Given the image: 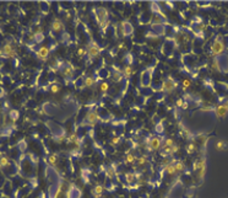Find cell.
I'll list each match as a JSON object with an SVG mask.
<instances>
[{"label":"cell","instance_id":"6da1fadb","mask_svg":"<svg viewBox=\"0 0 228 198\" xmlns=\"http://www.w3.org/2000/svg\"><path fill=\"white\" fill-rule=\"evenodd\" d=\"M95 16H96V20L98 22V25H100L101 30L102 31H105L107 27L109 26V14H108V10L104 9V7L100 6V7H96L95 9Z\"/></svg>","mask_w":228,"mask_h":198},{"label":"cell","instance_id":"7a4b0ae2","mask_svg":"<svg viewBox=\"0 0 228 198\" xmlns=\"http://www.w3.org/2000/svg\"><path fill=\"white\" fill-rule=\"evenodd\" d=\"M193 169L197 175V180L202 181L204 176H205V172H206V160H205V158L195 160Z\"/></svg>","mask_w":228,"mask_h":198},{"label":"cell","instance_id":"3957f363","mask_svg":"<svg viewBox=\"0 0 228 198\" xmlns=\"http://www.w3.org/2000/svg\"><path fill=\"white\" fill-rule=\"evenodd\" d=\"M224 49H226V46H224V42L222 40V37H217V38L215 40V42L212 43L210 52H211V56L216 57V56L222 54V53L224 52Z\"/></svg>","mask_w":228,"mask_h":198},{"label":"cell","instance_id":"277c9868","mask_svg":"<svg viewBox=\"0 0 228 198\" xmlns=\"http://www.w3.org/2000/svg\"><path fill=\"white\" fill-rule=\"evenodd\" d=\"M146 149L147 151H155L162 148V138L161 137H151L146 142Z\"/></svg>","mask_w":228,"mask_h":198},{"label":"cell","instance_id":"5b68a950","mask_svg":"<svg viewBox=\"0 0 228 198\" xmlns=\"http://www.w3.org/2000/svg\"><path fill=\"white\" fill-rule=\"evenodd\" d=\"M86 49H87V56L90 59H96L101 56V52H102V48L98 46L96 42H90L87 46H86Z\"/></svg>","mask_w":228,"mask_h":198},{"label":"cell","instance_id":"8992f818","mask_svg":"<svg viewBox=\"0 0 228 198\" xmlns=\"http://www.w3.org/2000/svg\"><path fill=\"white\" fill-rule=\"evenodd\" d=\"M16 54H17V52L11 42H6L3 47L0 48V56H3V57L14 58V57H16Z\"/></svg>","mask_w":228,"mask_h":198},{"label":"cell","instance_id":"52a82bcc","mask_svg":"<svg viewBox=\"0 0 228 198\" xmlns=\"http://www.w3.org/2000/svg\"><path fill=\"white\" fill-rule=\"evenodd\" d=\"M98 121H100V115L97 113V111H95V110H90V111L86 113V116H85V119H83L82 126H95Z\"/></svg>","mask_w":228,"mask_h":198},{"label":"cell","instance_id":"ba28073f","mask_svg":"<svg viewBox=\"0 0 228 198\" xmlns=\"http://www.w3.org/2000/svg\"><path fill=\"white\" fill-rule=\"evenodd\" d=\"M176 87H177V81L174 79H172L171 77H168L162 81L161 91H163V92H172Z\"/></svg>","mask_w":228,"mask_h":198},{"label":"cell","instance_id":"9c48e42d","mask_svg":"<svg viewBox=\"0 0 228 198\" xmlns=\"http://www.w3.org/2000/svg\"><path fill=\"white\" fill-rule=\"evenodd\" d=\"M119 28H120V32L123 37H128L134 32V27L129 21H121L119 25Z\"/></svg>","mask_w":228,"mask_h":198},{"label":"cell","instance_id":"30bf717a","mask_svg":"<svg viewBox=\"0 0 228 198\" xmlns=\"http://www.w3.org/2000/svg\"><path fill=\"white\" fill-rule=\"evenodd\" d=\"M60 72H62V75L65 78V79H71L74 77V66L70 64V63H64L63 66L60 68Z\"/></svg>","mask_w":228,"mask_h":198},{"label":"cell","instance_id":"8fae6325","mask_svg":"<svg viewBox=\"0 0 228 198\" xmlns=\"http://www.w3.org/2000/svg\"><path fill=\"white\" fill-rule=\"evenodd\" d=\"M152 70H153V68H147L145 72H142V74H141V85L143 87L150 86L151 77H152Z\"/></svg>","mask_w":228,"mask_h":198},{"label":"cell","instance_id":"7c38bea8","mask_svg":"<svg viewBox=\"0 0 228 198\" xmlns=\"http://www.w3.org/2000/svg\"><path fill=\"white\" fill-rule=\"evenodd\" d=\"M50 27H52V31L55 32V33H62L65 30L64 22H63V20H60V19H54V20H53Z\"/></svg>","mask_w":228,"mask_h":198},{"label":"cell","instance_id":"4fadbf2b","mask_svg":"<svg viewBox=\"0 0 228 198\" xmlns=\"http://www.w3.org/2000/svg\"><path fill=\"white\" fill-rule=\"evenodd\" d=\"M49 54H50V48L45 47V46H43V47H41L37 51V58L41 59V60H47Z\"/></svg>","mask_w":228,"mask_h":198},{"label":"cell","instance_id":"5bb4252c","mask_svg":"<svg viewBox=\"0 0 228 198\" xmlns=\"http://www.w3.org/2000/svg\"><path fill=\"white\" fill-rule=\"evenodd\" d=\"M174 163H176V160H173V161H171V163H167L163 166V171L166 173H168L169 176H176V175L178 173L176 167H174Z\"/></svg>","mask_w":228,"mask_h":198},{"label":"cell","instance_id":"9a60e30c","mask_svg":"<svg viewBox=\"0 0 228 198\" xmlns=\"http://www.w3.org/2000/svg\"><path fill=\"white\" fill-rule=\"evenodd\" d=\"M214 112L216 113V116L218 118H224L227 116V113H228V108L226 107L224 105H218V106H216V107H215Z\"/></svg>","mask_w":228,"mask_h":198},{"label":"cell","instance_id":"2e32d148","mask_svg":"<svg viewBox=\"0 0 228 198\" xmlns=\"http://www.w3.org/2000/svg\"><path fill=\"white\" fill-rule=\"evenodd\" d=\"M121 73H123V78L124 79H130L133 77V74H134V68L131 64H125L123 66V69H121Z\"/></svg>","mask_w":228,"mask_h":198},{"label":"cell","instance_id":"e0dca14e","mask_svg":"<svg viewBox=\"0 0 228 198\" xmlns=\"http://www.w3.org/2000/svg\"><path fill=\"white\" fill-rule=\"evenodd\" d=\"M66 197L67 198H80L81 197V191L75 185H70V188H69V191H67Z\"/></svg>","mask_w":228,"mask_h":198},{"label":"cell","instance_id":"ac0fdd59","mask_svg":"<svg viewBox=\"0 0 228 198\" xmlns=\"http://www.w3.org/2000/svg\"><path fill=\"white\" fill-rule=\"evenodd\" d=\"M96 82H97V78L95 75H87V77L83 79L82 85H83V87H92Z\"/></svg>","mask_w":228,"mask_h":198},{"label":"cell","instance_id":"d6986e66","mask_svg":"<svg viewBox=\"0 0 228 198\" xmlns=\"http://www.w3.org/2000/svg\"><path fill=\"white\" fill-rule=\"evenodd\" d=\"M103 191H104V187L102 186V185H96L93 188H92V196L95 197V198H102V196H103Z\"/></svg>","mask_w":228,"mask_h":198},{"label":"cell","instance_id":"ffe728a7","mask_svg":"<svg viewBox=\"0 0 228 198\" xmlns=\"http://www.w3.org/2000/svg\"><path fill=\"white\" fill-rule=\"evenodd\" d=\"M136 160H138V156L131 154V153H128L125 156H124V164L125 165H131L134 163H136Z\"/></svg>","mask_w":228,"mask_h":198},{"label":"cell","instance_id":"44dd1931","mask_svg":"<svg viewBox=\"0 0 228 198\" xmlns=\"http://www.w3.org/2000/svg\"><path fill=\"white\" fill-rule=\"evenodd\" d=\"M215 148L218 151H224V150L228 149V143L226 140H217L216 144H215Z\"/></svg>","mask_w":228,"mask_h":198},{"label":"cell","instance_id":"7402d4cb","mask_svg":"<svg viewBox=\"0 0 228 198\" xmlns=\"http://www.w3.org/2000/svg\"><path fill=\"white\" fill-rule=\"evenodd\" d=\"M174 167H176L177 172H183L185 170V164L183 161H180V160H176V163H174Z\"/></svg>","mask_w":228,"mask_h":198},{"label":"cell","instance_id":"603a6c76","mask_svg":"<svg viewBox=\"0 0 228 198\" xmlns=\"http://www.w3.org/2000/svg\"><path fill=\"white\" fill-rule=\"evenodd\" d=\"M114 69H115V72H113V80L115 82H119L123 79V73H121V70L117 69V68H114Z\"/></svg>","mask_w":228,"mask_h":198},{"label":"cell","instance_id":"cb8c5ba5","mask_svg":"<svg viewBox=\"0 0 228 198\" xmlns=\"http://www.w3.org/2000/svg\"><path fill=\"white\" fill-rule=\"evenodd\" d=\"M147 163H148L147 155H141V156L138 158V160H136V164H138V166H145Z\"/></svg>","mask_w":228,"mask_h":198},{"label":"cell","instance_id":"d4e9b609","mask_svg":"<svg viewBox=\"0 0 228 198\" xmlns=\"http://www.w3.org/2000/svg\"><path fill=\"white\" fill-rule=\"evenodd\" d=\"M48 163L50 164V165H53V166H55L57 164H58V160H59V158H58V155L57 154H50L49 156H48Z\"/></svg>","mask_w":228,"mask_h":198},{"label":"cell","instance_id":"484cf974","mask_svg":"<svg viewBox=\"0 0 228 198\" xmlns=\"http://www.w3.org/2000/svg\"><path fill=\"white\" fill-rule=\"evenodd\" d=\"M108 90H109V84L107 81H102L100 84V91H101L102 94H107Z\"/></svg>","mask_w":228,"mask_h":198},{"label":"cell","instance_id":"4316f807","mask_svg":"<svg viewBox=\"0 0 228 198\" xmlns=\"http://www.w3.org/2000/svg\"><path fill=\"white\" fill-rule=\"evenodd\" d=\"M125 180H126L128 184H134V182L136 181L135 173L134 172H128V173H125Z\"/></svg>","mask_w":228,"mask_h":198},{"label":"cell","instance_id":"83f0119b","mask_svg":"<svg viewBox=\"0 0 228 198\" xmlns=\"http://www.w3.org/2000/svg\"><path fill=\"white\" fill-rule=\"evenodd\" d=\"M152 28L155 30V32L158 35H164V27L163 25H152Z\"/></svg>","mask_w":228,"mask_h":198},{"label":"cell","instance_id":"f1b7e54d","mask_svg":"<svg viewBox=\"0 0 228 198\" xmlns=\"http://www.w3.org/2000/svg\"><path fill=\"white\" fill-rule=\"evenodd\" d=\"M150 7H151V10H152V11H153V12H156V15H162V12H161V9H159V6L157 5V3H151Z\"/></svg>","mask_w":228,"mask_h":198},{"label":"cell","instance_id":"f546056e","mask_svg":"<svg viewBox=\"0 0 228 198\" xmlns=\"http://www.w3.org/2000/svg\"><path fill=\"white\" fill-rule=\"evenodd\" d=\"M6 166H9V159L6 156H1L0 158V169H5Z\"/></svg>","mask_w":228,"mask_h":198},{"label":"cell","instance_id":"4dcf8cb0","mask_svg":"<svg viewBox=\"0 0 228 198\" xmlns=\"http://www.w3.org/2000/svg\"><path fill=\"white\" fill-rule=\"evenodd\" d=\"M186 150H188V153H195V151L197 150V147H196V144L193 142V143H189L188 144V147H186Z\"/></svg>","mask_w":228,"mask_h":198},{"label":"cell","instance_id":"1f68e13d","mask_svg":"<svg viewBox=\"0 0 228 198\" xmlns=\"http://www.w3.org/2000/svg\"><path fill=\"white\" fill-rule=\"evenodd\" d=\"M105 175H107V177L113 178L114 175H115V170H114L113 167H105Z\"/></svg>","mask_w":228,"mask_h":198},{"label":"cell","instance_id":"d6a6232c","mask_svg":"<svg viewBox=\"0 0 228 198\" xmlns=\"http://www.w3.org/2000/svg\"><path fill=\"white\" fill-rule=\"evenodd\" d=\"M76 54H77L80 58L87 56V49H86V47H80V48L77 49V52H76Z\"/></svg>","mask_w":228,"mask_h":198},{"label":"cell","instance_id":"836d02e7","mask_svg":"<svg viewBox=\"0 0 228 198\" xmlns=\"http://www.w3.org/2000/svg\"><path fill=\"white\" fill-rule=\"evenodd\" d=\"M19 117H20L19 111H16V110H11L10 111V118H11V121H17Z\"/></svg>","mask_w":228,"mask_h":198},{"label":"cell","instance_id":"e575fe53","mask_svg":"<svg viewBox=\"0 0 228 198\" xmlns=\"http://www.w3.org/2000/svg\"><path fill=\"white\" fill-rule=\"evenodd\" d=\"M174 144H176V142H174L173 139H171V138H167L166 140H164V143H163V145L162 147H166V148H172Z\"/></svg>","mask_w":228,"mask_h":198},{"label":"cell","instance_id":"d590c367","mask_svg":"<svg viewBox=\"0 0 228 198\" xmlns=\"http://www.w3.org/2000/svg\"><path fill=\"white\" fill-rule=\"evenodd\" d=\"M60 90H62V86H60L59 84H53V85L50 86V91L53 94H58Z\"/></svg>","mask_w":228,"mask_h":198},{"label":"cell","instance_id":"8d00e7d4","mask_svg":"<svg viewBox=\"0 0 228 198\" xmlns=\"http://www.w3.org/2000/svg\"><path fill=\"white\" fill-rule=\"evenodd\" d=\"M190 85H191V81H190L189 79H185V80H183V82H181V87H183L184 91L188 90L190 87Z\"/></svg>","mask_w":228,"mask_h":198},{"label":"cell","instance_id":"74e56055","mask_svg":"<svg viewBox=\"0 0 228 198\" xmlns=\"http://www.w3.org/2000/svg\"><path fill=\"white\" fill-rule=\"evenodd\" d=\"M176 105H177V107H186V103H184V101L181 100V98H179V100H177V102H176Z\"/></svg>","mask_w":228,"mask_h":198},{"label":"cell","instance_id":"f35d334b","mask_svg":"<svg viewBox=\"0 0 228 198\" xmlns=\"http://www.w3.org/2000/svg\"><path fill=\"white\" fill-rule=\"evenodd\" d=\"M120 137H114V138L112 139V143L114 144V145H118V144H120Z\"/></svg>","mask_w":228,"mask_h":198},{"label":"cell","instance_id":"ab89813d","mask_svg":"<svg viewBox=\"0 0 228 198\" xmlns=\"http://www.w3.org/2000/svg\"><path fill=\"white\" fill-rule=\"evenodd\" d=\"M178 150H179V145H178V144H174V145L171 148L172 154H174V153H178Z\"/></svg>","mask_w":228,"mask_h":198},{"label":"cell","instance_id":"60d3db41","mask_svg":"<svg viewBox=\"0 0 228 198\" xmlns=\"http://www.w3.org/2000/svg\"><path fill=\"white\" fill-rule=\"evenodd\" d=\"M156 129H157V132H162L161 129H162V124H158L157 127H156Z\"/></svg>","mask_w":228,"mask_h":198},{"label":"cell","instance_id":"b9f144b4","mask_svg":"<svg viewBox=\"0 0 228 198\" xmlns=\"http://www.w3.org/2000/svg\"><path fill=\"white\" fill-rule=\"evenodd\" d=\"M223 105H224V106H226V107H227V108H228V100H227V101H226V102H224V103H223Z\"/></svg>","mask_w":228,"mask_h":198}]
</instances>
